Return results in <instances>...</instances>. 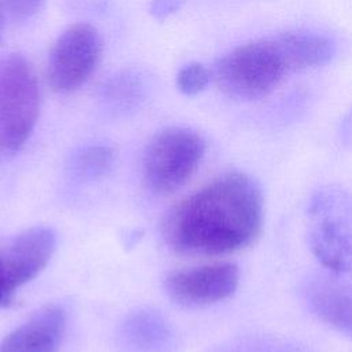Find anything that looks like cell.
I'll list each match as a JSON object with an SVG mask.
<instances>
[{
  "label": "cell",
  "mask_w": 352,
  "mask_h": 352,
  "mask_svg": "<svg viewBox=\"0 0 352 352\" xmlns=\"http://www.w3.org/2000/svg\"><path fill=\"white\" fill-rule=\"evenodd\" d=\"M102 56V38L89 23H74L55 40L47 63V80L52 91L70 94L87 82Z\"/></svg>",
  "instance_id": "cell-6"
},
{
  "label": "cell",
  "mask_w": 352,
  "mask_h": 352,
  "mask_svg": "<svg viewBox=\"0 0 352 352\" xmlns=\"http://www.w3.org/2000/svg\"><path fill=\"white\" fill-rule=\"evenodd\" d=\"M305 301L323 323L352 338V282L333 275H316L305 286Z\"/></svg>",
  "instance_id": "cell-9"
},
{
  "label": "cell",
  "mask_w": 352,
  "mask_h": 352,
  "mask_svg": "<svg viewBox=\"0 0 352 352\" xmlns=\"http://www.w3.org/2000/svg\"><path fill=\"white\" fill-rule=\"evenodd\" d=\"M239 283V270L232 263H216L170 274L165 280L168 296L183 307L197 308L231 297Z\"/></svg>",
  "instance_id": "cell-8"
},
{
  "label": "cell",
  "mask_w": 352,
  "mask_h": 352,
  "mask_svg": "<svg viewBox=\"0 0 352 352\" xmlns=\"http://www.w3.org/2000/svg\"><path fill=\"white\" fill-rule=\"evenodd\" d=\"M44 1L45 0H0V7L7 18L14 22H22L36 15Z\"/></svg>",
  "instance_id": "cell-15"
},
{
  "label": "cell",
  "mask_w": 352,
  "mask_h": 352,
  "mask_svg": "<svg viewBox=\"0 0 352 352\" xmlns=\"http://www.w3.org/2000/svg\"><path fill=\"white\" fill-rule=\"evenodd\" d=\"M40 113V89L21 54L0 59V158L12 157L30 138Z\"/></svg>",
  "instance_id": "cell-3"
},
{
  "label": "cell",
  "mask_w": 352,
  "mask_h": 352,
  "mask_svg": "<svg viewBox=\"0 0 352 352\" xmlns=\"http://www.w3.org/2000/svg\"><path fill=\"white\" fill-rule=\"evenodd\" d=\"M143 76L132 69H125L111 76L102 87L103 102L116 111H128L138 107L146 95Z\"/></svg>",
  "instance_id": "cell-12"
},
{
  "label": "cell",
  "mask_w": 352,
  "mask_h": 352,
  "mask_svg": "<svg viewBox=\"0 0 352 352\" xmlns=\"http://www.w3.org/2000/svg\"><path fill=\"white\" fill-rule=\"evenodd\" d=\"M212 78V73L198 62L183 66L176 76L177 89L188 96L202 92Z\"/></svg>",
  "instance_id": "cell-14"
},
{
  "label": "cell",
  "mask_w": 352,
  "mask_h": 352,
  "mask_svg": "<svg viewBox=\"0 0 352 352\" xmlns=\"http://www.w3.org/2000/svg\"><path fill=\"white\" fill-rule=\"evenodd\" d=\"M263 226V195L245 172H226L177 202L162 234L179 254H227L249 246Z\"/></svg>",
  "instance_id": "cell-1"
},
{
  "label": "cell",
  "mask_w": 352,
  "mask_h": 352,
  "mask_svg": "<svg viewBox=\"0 0 352 352\" xmlns=\"http://www.w3.org/2000/svg\"><path fill=\"white\" fill-rule=\"evenodd\" d=\"M65 327V311L45 305L1 340L0 352H56Z\"/></svg>",
  "instance_id": "cell-10"
},
{
  "label": "cell",
  "mask_w": 352,
  "mask_h": 352,
  "mask_svg": "<svg viewBox=\"0 0 352 352\" xmlns=\"http://www.w3.org/2000/svg\"><path fill=\"white\" fill-rule=\"evenodd\" d=\"M186 0H151L150 4V14L155 19H165L169 15L175 14Z\"/></svg>",
  "instance_id": "cell-16"
},
{
  "label": "cell",
  "mask_w": 352,
  "mask_h": 352,
  "mask_svg": "<svg viewBox=\"0 0 352 352\" xmlns=\"http://www.w3.org/2000/svg\"><path fill=\"white\" fill-rule=\"evenodd\" d=\"M6 19H7V16H6V14H4L3 8L0 7V37H1V32H3V28H4V22H6Z\"/></svg>",
  "instance_id": "cell-18"
},
{
  "label": "cell",
  "mask_w": 352,
  "mask_h": 352,
  "mask_svg": "<svg viewBox=\"0 0 352 352\" xmlns=\"http://www.w3.org/2000/svg\"><path fill=\"white\" fill-rule=\"evenodd\" d=\"M205 154V142L190 128L169 126L153 136L143 154V179L155 194H169L186 184Z\"/></svg>",
  "instance_id": "cell-5"
},
{
  "label": "cell",
  "mask_w": 352,
  "mask_h": 352,
  "mask_svg": "<svg viewBox=\"0 0 352 352\" xmlns=\"http://www.w3.org/2000/svg\"><path fill=\"white\" fill-rule=\"evenodd\" d=\"M344 139L346 140V143L352 144V117H351V120L346 122V125L344 128Z\"/></svg>",
  "instance_id": "cell-17"
},
{
  "label": "cell",
  "mask_w": 352,
  "mask_h": 352,
  "mask_svg": "<svg viewBox=\"0 0 352 352\" xmlns=\"http://www.w3.org/2000/svg\"><path fill=\"white\" fill-rule=\"evenodd\" d=\"M307 239L316 260L331 274L352 271V194L323 186L309 198Z\"/></svg>",
  "instance_id": "cell-2"
},
{
  "label": "cell",
  "mask_w": 352,
  "mask_h": 352,
  "mask_svg": "<svg viewBox=\"0 0 352 352\" xmlns=\"http://www.w3.org/2000/svg\"><path fill=\"white\" fill-rule=\"evenodd\" d=\"M114 154L106 146H91L82 150L74 161V170L82 179H99L113 166Z\"/></svg>",
  "instance_id": "cell-13"
},
{
  "label": "cell",
  "mask_w": 352,
  "mask_h": 352,
  "mask_svg": "<svg viewBox=\"0 0 352 352\" xmlns=\"http://www.w3.org/2000/svg\"><path fill=\"white\" fill-rule=\"evenodd\" d=\"M289 70L274 38L241 44L221 56L213 78L230 98L254 100L272 92Z\"/></svg>",
  "instance_id": "cell-4"
},
{
  "label": "cell",
  "mask_w": 352,
  "mask_h": 352,
  "mask_svg": "<svg viewBox=\"0 0 352 352\" xmlns=\"http://www.w3.org/2000/svg\"><path fill=\"white\" fill-rule=\"evenodd\" d=\"M290 72L326 65L334 56V43L314 32H286L274 37Z\"/></svg>",
  "instance_id": "cell-11"
},
{
  "label": "cell",
  "mask_w": 352,
  "mask_h": 352,
  "mask_svg": "<svg viewBox=\"0 0 352 352\" xmlns=\"http://www.w3.org/2000/svg\"><path fill=\"white\" fill-rule=\"evenodd\" d=\"M55 246L56 236L51 228L33 227L0 249V307L10 304L15 292L47 267Z\"/></svg>",
  "instance_id": "cell-7"
}]
</instances>
